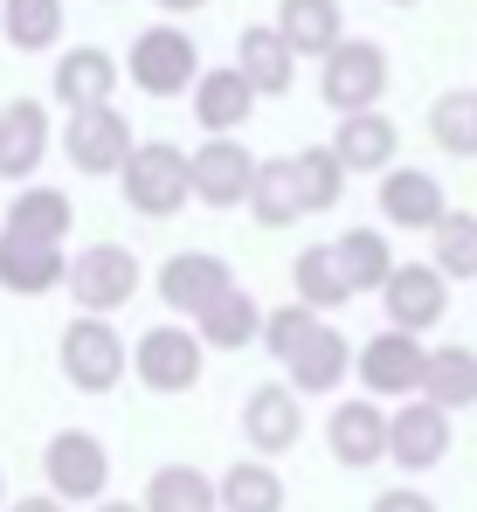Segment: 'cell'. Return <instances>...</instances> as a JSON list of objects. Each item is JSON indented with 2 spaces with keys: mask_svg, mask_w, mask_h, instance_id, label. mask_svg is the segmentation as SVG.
I'll use <instances>...</instances> for the list:
<instances>
[{
  "mask_svg": "<svg viewBox=\"0 0 477 512\" xmlns=\"http://www.w3.org/2000/svg\"><path fill=\"white\" fill-rule=\"evenodd\" d=\"M146 512H222L215 506V478L208 471H194V464H159L153 478H146Z\"/></svg>",
  "mask_w": 477,
  "mask_h": 512,
  "instance_id": "cell-31",
  "label": "cell"
},
{
  "mask_svg": "<svg viewBox=\"0 0 477 512\" xmlns=\"http://www.w3.org/2000/svg\"><path fill=\"white\" fill-rule=\"evenodd\" d=\"M146 284V270H139V256L125 250V243H90V250L70 256V270H63V291L77 298V312H118V305H132V291Z\"/></svg>",
  "mask_w": 477,
  "mask_h": 512,
  "instance_id": "cell-5",
  "label": "cell"
},
{
  "mask_svg": "<svg viewBox=\"0 0 477 512\" xmlns=\"http://www.w3.org/2000/svg\"><path fill=\"white\" fill-rule=\"evenodd\" d=\"M422 333H401V326H381L374 340H360V353H353V374H360V388L367 395H415L422 388Z\"/></svg>",
  "mask_w": 477,
  "mask_h": 512,
  "instance_id": "cell-10",
  "label": "cell"
},
{
  "mask_svg": "<svg viewBox=\"0 0 477 512\" xmlns=\"http://www.w3.org/2000/svg\"><path fill=\"white\" fill-rule=\"evenodd\" d=\"M118 77H125V63H118L111 49H97V42H77V49H63V56H56L49 97H56L63 111H90V104H111Z\"/></svg>",
  "mask_w": 477,
  "mask_h": 512,
  "instance_id": "cell-17",
  "label": "cell"
},
{
  "mask_svg": "<svg viewBox=\"0 0 477 512\" xmlns=\"http://www.w3.org/2000/svg\"><path fill=\"white\" fill-rule=\"evenodd\" d=\"M42 478L63 506H97L111 492V450L90 429H56L49 450H42Z\"/></svg>",
  "mask_w": 477,
  "mask_h": 512,
  "instance_id": "cell-6",
  "label": "cell"
},
{
  "mask_svg": "<svg viewBox=\"0 0 477 512\" xmlns=\"http://www.w3.org/2000/svg\"><path fill=\"white\" fill-rule=\"evenodd\" d=\"M388 7H422V0H388Z\"/></svg>",
  "mask_w": 477,
  "mask_h": 512,
  "instance_id": "cell-42",
  "label": "cell"
},
{
  "mask_svg": "<svg viewBox=\"0 0 477 512\" xmlns=\"http://www.w3.org/2000/svg\"><path fill=\"white\" fill-rule=\"evenodd\" d=\"M236 70L249 77L256 97H284V90L298 84V49L277 35V21H256V28L236 35Z\"/></svg>",
  "mask_w": 477,
  "mask_h": 512,
  "instance_id": "cell-22",
  "label": "cell"
},
{
  "mask_svg": "<svg viewBox=\"0 0 477 512\" xmlns=\"http://www.w3.org/2000/svg\"><path fill=\"white\" fill-rule=\"evenodd\" d=\"M0 229H14V236H42V243H63V236L77 229V208H70V194H63V187L21 180V187H14V208H7V222H0Z\"/></svg>",
  "mask_w": 477,
  "mask_h": 512,
  "instance_id": "cell-27",
  "label": "cell"
},
{
  "mask_svg": "<svg viewBox=\"0 0 477 512\" xmlns=\"http://www.w3.org/2000/svg\"><path fill=\"white\" fill-rule=\"evenodd\" d=\"M346 374H353V340H346L339 326H325V319H318L312 333L291 346V360H284V381H291L298 395H332Z\"/></svg>",
  "mask_w": 477,
  "mask_h": 512,
  "instance_id": "cell-19",
  "label": "cell"
},
{
  "mask_svg": "<svg viewBox=\"0 0 477 512\" xmlns=\"http://www.w3.org/2000/svg\"><path fill=\"white\" fill-rule=\"evenodd\" d=\"M90 512H146V506H132V499H97Z\"/></svg>",
  "mask_w": 477,
  "mask_h": 512,
  "instance_id": "cell-41",
  "label": "cell"
},
{
  "mask_svg": "<svg viewBox=\"0 0 477 512\" xmlns=\"http://www.w3.org/2000/svg\"><path fill=\"white\" fill-rule=\"evenodd\" d=\"M166 21H180V14H201V7H215V0H153Z\"/></svg>",
  "mask_w": 477,
  "mask_h": 512,
  "instance_id": "cell-40",
  "label": "cell"
},
{
  "mask_svg": "<svg viewBox=\"0 0 477 512\" xmlns=\"http://www.w3.org/2000/svg\"><path fill=\"white\" fill-rule=\"evenodd\" d=\"M249 215L263 229H291L305 208H298V173L291 160H256V180H249Z\"/></svg>",
  "mask_w": 477,
  "mask_h": 512,
  "instance_id": "cell-32",
  "label": "cell"
},
{
  "mask_svg": "<svg viewBox=\"0 0 477 512\" xmlns=\"http://www.w3.org/2000/svg\"><path fill=\"white\" fill-rule=\"evenodd\" d=\"M298 436H305V395L291 381H263L242 395V443L256 457H284L298 450Z\"/></svg>",
  "mask_w": 477,
  "mask_h": 512,
  "instance_id": "cell-9",
  "label": "cell"
},
{
  "mask_svg": "<svg viewBox=\"0 0 477 512\" xmlns=\"http://www.w3.org/2000/svg\"><path fill=\"white\" fill-rule=\"evenodd\" d=\"M63 153L77 173H118L125 153H132V118L118 104H90V111H70L63 125Z\"/></svg>",
  "mask_w": 477,
  "mask_h": 512,
  "instance_id": "cell-12",
  "label": "cell"
},
{
  "mask_svg": "<svg viewBox=\"0 0 477 512\" xmlns=\"http://www.w3.org/2000/svg\"><path fill=\"white\" fill-rule=\"evenodd\" d=\"M291 284H298V305H312V312H339V305H353V284H346V270H339L332 243L298 250V263H291Z\"/></svg>",
  "mask_w": 477,
  "mask_h": 512,
  "instance_id": "cell-30",
  "label": "cell"
},
{
  "mask_svg": "<svg viewBox=\"0 0 477 512\" xmlns=\"http://www.w3.org/2000/svg\"><path fill=\"white\" fill-rule=\"evenodd\" d=\"M443 457H450V409L401 395V409L388 416V464H401L415 478V471H436Z\"/></svg>",
  "mask_w": 477,
  "mask_h": 512,
  "instance_id": "cell-11",
  "label": "cell"
},
{
  "mask_svg": "<svg viewBox=\"0 0 477 512\" xmlns=\"http://www.w3.org/2000/svg\"><path fill=\"white\" fill-rule=\"evenodd\" d=\"M332 256H339V270H346L353 298H360V291H381V284H388V270H395V250H388V236H381V229H346V236L332 243Z\"/></svg>",
  "mask_w": 477,
  "mask_h": 512,
  "instance_id": "cell-34",
  "label": "cell"
},
{
  "mask_svg": "<svg viewBox=\"0 0 477 512\" xmlns=\"http://www.w3.org/2000/svg\"><path fill=\"white\" fill-rule=\"evenodd\" d=\"M194 333H201V346H215V353H242V346H256V333H263V305L242 284H229L222 298H208L194 312Z\"/></svg>",
  "mask_w": 477,
  "mask_h": 512,
  "instance_id": "cell-25",
  "label": "cell"
},
{
  "mask_svg": "<svg viewBox=\"0 0 477 512\" xmlns=\"http://www.w3.org/2000/svg\"><path fill=\"white\" fill-rule=\"evenodd\" d=\"M249 180H256V153L242 146L236 132H208L187 153V187H194L201 208H242L249 201Z\"/></svg>",
  "mask_w": 477,
  "mask_h": 512,
  "instance_id": "cell-7",
  "label": "cell"
},
{
  "mask_svg": "<svg viewBox=\"0 0 477 512\" xmlns=\"http://www.w3.org/2000/svg\"><path fill=\"white\" fill-rule=\"evenodd\" d=\"M187 97H194V125H201V132H242L249 111H256V90H249V77H242L236 63L201 70V77L187 84Z\"/></svg>",
  "mask_w": 477,
  "mask_h": 512,
  "instance_id": "cell-21",
  "label": "cell"
},
{
  "mask_svg": "<svg viewBox=\"0 0 477 512\" xmlns=\"http://www.w3.org/2000/svg\"><path fill=\"white\" fill-rule=\"evenodd\" d=\"M118 194H125V208L146 215V222L180 215V208L194 201V187H187V153L166 146V139H132V153H125V167H118Z\"/></svg>",
  "mask_w": 477,
  "mask_h": 512,
  "instance_id": "cell-1",
  "label": "cell"
},
{
  "mask_svg": "<svg viewBox=\"0 0 477 512\" xmlns=\"http://www.w3.org/2000/svg\"><path fill=\"white\" fill-rule=\"evenodd\" d=\"M125 77H132V90H146V97H180V90L201 77V49H194V35L180 21H153V28L132 35Z\"/></svg>",
  "mask_w": 477,
  "mask_h": 512,
  "instance_id": "cell-4",
  "label": "cell"
},
{
  "mask_svg": "<svg viewBox=\"0 0 477 512\" xmlns=\"http://www.w3.org/2000/svg\"><path fill=\"white\" fill-rule=\"evenodd\" d=\"M332 153H339V167L346 173H388L401 153V125L381 111V104H367V111H339V125H332V139H325Z\"/></svg>",
  "mask_w": 477,
  "mask_h": 512,
  "instance_id": "cell-16",
  "label": "cell"
},
{
  "mask_svg": "<svg viewBox=\"0 0 477 512\" xmlns=\"http://www.w3.org/2000/svg\"><path fill=\"white\" fill-rule=\"evenodd\" d=\"M381 305H388V326L429 333V326H443V312H450V277H443L436 263H395L388 284H381Z\"/></svg>",
  "mask_w": 477,
  "mask_h": 512,
  "instance_id": "cell-13",
  "label": "cell"
},
{
  "mask_svg": "<svg viewBox=\"0 0 477 512\" xmlns=\"http://www.w3.org/2000/svg\"><path fill=\"white\" fill-rule=\"evenodd\" d=\"M201 367H208V346H201L194 326H153V333H139V346H132V374L153 395H187L201 381Z\"/></svg>",
  "mask_w": 477,
  "mask_h": 512,
  "instance_id": "cell-8",
  "label": "cell"
},
{
  "mask_svg": "<svg viewBox=\"0 0 477 512\" xmlns=\"http://www.w3.org/2000/svg\"><path fill=\"white\" fill-rule=\"evenodd\" d=\"M56 367H63V381H70L77 395H111V388L125 381V367H132V346H125V333H118L104 312H77V319L63 326Z\"/></svg>",
  "mask_w": 477,
  "mask_h": 512,
  "instance_id": "cell-2",
  "label": "cell"
},
{
  "mask_svg": "<svg viewBox=\"0 0 477 512\" xmlns=\"http://www.w3.org/2000/svg\"><path fill=\"white\" fill-rule=\"evenodd\" d=\"M42 160H49V104H35V97L0 104V180L21 187Z\"/></svg>",
  "mask_w": 477,
  "mask_h": 512,
  "instance_id": "cell-20",
  "label": "cell"
},
{
  "mask_svg": "<svg viewBox=\"0 0 477 512\" xmlns=\"http://www.w3.org/2000/svg\"><path fill=\"white\" fill-rule=\"evenodd\" d=\"M63 270H70L63 243L0 229V291H14V298H49V291H63Z\"/></svg>",
  "mask_w": 477,
  "mask_h": 512,
  "instance_id": "cell-18",
  "label": "cell"
},
{
  "mask_svg": "<svg viewBox=\"0 0 477 512\" xmlns=\"http://www.w3.org/2000/svg\"><path fill=\"white\" fill-rule=\"evenodd\" d=\"M236 284V270H229V256H215V250H180V256H166L159 263V277H153V291H159V305L166 312H201L208 298H222Z\"/></svg>",
  "mask_w": 477,
  "mask_h": 512,
  "instance_id": "cell-15",
  "label": "cell"
},
{
  "mask_svg": "<svg viewBox=\"0 0 477 512\" xmlns=\"http://www.w3.org/2000/svg\"><path fill=\"white\" fill-rule=\"evenodd\" d=\"M325 443H332V457H339L346 471H374V464H388V409H381V395H353V402H339V409L325 416Z\"/></svg>",
  "mask_w": 477,
  "mask_h": 512,
  "instance_id": "cell-14",
  "label": "cell"
},
{
  "mask_svg": "<svg viewBox=\"0 0 477 512\" xmlns=\"http://www.w3.org/2000/svg\"><path fill=\"white\" fill-rule=\"evenodd\" d=\"M318 97L332 111H367L388 97V49L367 42V35H339L325 56H318Z\"/></svg>",
  "mask_w": 477,
  "mask_h": 512,
  "instance_id": "cell-3",
  "label": "cell"
},
{
  "mask_svg": "<svg viewBox=\"0 0 477 512\" xmlns=\"http://www.w3.org/2000/svg\"><path fill=\"white\" fill-rule=\"evenodd\" d=\"M291 173H298V208H305V215L339 208V194H346V180H353V173L339 167L332 146H305V153H291Z\"/></svg>",
  "mask_w": 477,
  "mask_h": 512,
  "instance_id": "cell-35",
  "label": "cell"
},
{
  "mask_svg": "<svg viewBox=\"0 0 477 512\" xmlns=\"http://www.w3.org/2000/svg\"><path fill=\"white\" fill-rule=\"evenodd\" d=\"M277 35L298 49V63H318L346 35V7L339 0H277Z\"/></svg>",
  "mask_w": 477,
  "mask_h": 512,
  "instance_id": "cell-26",
  "label": "cell"
},
{
  "mask_svg": "<svg viewBox=\"0 0 477 512\" xmlns=\"http://www.w3.org/2000/svg\"><path fill=\"white\" fill-rule=\"evenodd\" d=\"M0 506H7V478H0Z\"/></svg>",
  "mask_w": 477,
  "mask_h": 512,
  "instance_id": "cell-43",
  "label": "cell"
},
{
  "mask_svg": "<svg viewBox=\"0 0 477 512\" xmlns=\"http://www.w3.org/2000/svg\"><path fill=\"white\" fill-rule=\"evenodd\" d=\"M429 236H436V256H429V263H436L450 284H471V277H477V215H464V208H443Z\"/></svg>",
  "mask_w": 477,
  "mask_h": 512,
  "instance_id": "cell-36",
  "label": "cell"
},
{
  "mask_svg": "<svg viewBox=\"0 0 477 512\" xmlns=\"http://www.w3.org/2000/svg\"><path fill=\"white\" fill-rule=\"evenodd\" d=\"M429 139L450 153V160H477V90L457 84L429 104Z\"/></svg>",
  "mask_w": 477,
  "mask_h": 512,
  "instance_id": "cell-33",
  "label": "cell"
},
{
  "mask_svg": "<svg viewBox=\"0 0 477 512\" xmlns=\"http://www.w3.org/2000/svg\"><path fill=\"white\" fill-rule=\"evenodd\" d=\"M215 506L222 512H284V478L270 457H236L215 478Z\"/></svg>",
  "mask_w": 477,
  "mask_h": 512,
  "instance_id": "cell-28",
  "label": "cell"
},
{
  "mask_svg": "<svg viewBox=\"0 0 477 512\" xmlns=\"http://www.w3.org/2000/svg\"><path fill=\"white\" fill-rule=\"evenodd\" d=\"M367 512H436V499H429L422 485H388V492H374Z\"/></svg>",
  "mask_w": 477,
  "mask_h": 512,
  "instance_id": "cell-38",
  "label": "cell"
},
{
  "mask_svg": "<svg viewBox=\"0 0 477 512\" xmlns=\"http://www.w3.org/2000/svg\"><path fill=\"white\" fill-rule=\"evenodd\" d=\"M422 402H436V409H477V346H429L422 353V388H415Z\"/></svg>",
  "mask_w": 477,
  "mask_h": 512,
  "instance_id": "cell-24",
  "label": "cell"
},
{
  "mask_svg": "<svg viewBox=\"0 0 477 512\" xmlns=\"http://www.w3.org/2000/svg\"><path fill=\"white\" fill-rule=\"evenodd\" d=\"M318 319H325V312H312V305H298V298H291V305L263 312V333H256V346H263V353H270V360L284 367V360H291V346L305 340V333H312Z\"/></svg>",
  "mask_w": 477,
  "mask_h": 512,
  "instance_id": "cell-37",
  "label": "cell"
},
{
  "mask_svg": "<svg viewBox=\"0 0 477 512\" xmlns=\"http://www.w3.org/2000/svg\"><path fill=\"white\" fill-rule=\"evenodd\" d=\"M0 42L21 56H42L63 42V0H0Z\"/></svg>",
  "mask_w": 477,
  "mask_h": 512,
  "instance_id": "cell-29",
  "label": "cell"
},
{
  "mask_svg": "<svg viewBox=\"0 0 477 512\" xmlns=\"http://www.w3.org/2000/svg\"><path fill=\"white\" fill-rule=\"evenodd\" d=\"M0 512H70V506H63L56 492H28V499H7Z\"/></svg>",
  "mask_w": 477,
  "mask_h": 512,
  "instance_id": "cell-39",
  "label": "cell"
},
{
  "mask_svg": "<svg viewBox=\"0 0 477 512\" xmlns=\"http://www.w3.org/2000/svg\"><path fill=\"white\" fill-rule=\"evenodd\" d=\"M450 201H443V180L422 167H388L381 173V222L388 229H436V215H443Z\"/></svg>",
  "mask_w": 477,
  "mask_h": 512,
  "instance_id": "cell-23",
  "label": "cell"
}]
</instances>
